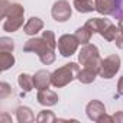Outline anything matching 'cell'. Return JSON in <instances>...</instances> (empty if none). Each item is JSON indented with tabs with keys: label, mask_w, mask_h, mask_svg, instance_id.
<instances>
[{
	"label": "cell",
	"mask_w": 123,
	"mask_h": 123,
	"mask_svg": "<svg viewBox=\"0 0 123 123\" xmlns=\"http://www.w3.org/2000/svg\"><path fill=\"white\" fill-rule=\"evenodd\" d=\"M23 15L25 7L19 3L7 5L6 10L2 13V18L6 19L3 23V31L6 32H16L23 26Z\"/></svg>",
	"instance_id": "6da1fadb"
},
{
	"label": "cell",
	"mask_w": 123,
	"mask_h": 123,
	"mask_svg": "<svg viewBox=\"0 0 123 123\" xmlns=\"http://www.w3.org/2000/svg\"><path fill=\"white\" fill-rule=\"evenodd\" d=\"M78 71H80V65L77 62H70V64H65L62 67H59L58 70H55L52 73V77H51L52 86L56 87V88L68 86L73 80L77 78Z\"/></svg>",
	"instance_id": "7a4b0ae2"
},
{
	"label": "cell",
	"mask_w": 123,
	"mask_h": 123,
	"mask_svg": "<svg viewBox=\"0 0 123 123\" xmlns=\"http://www.w3.org/2000/svg\"><path fill=\"white\" fill-rule=\"evenodd\" d=\"M78 62L81 65L91 68L96 73H98L100 65H101V58H100L98 48L93 43H86L81 48V51L78 52Z\"/></svg>",
	"instance_id": "3957f363"
},
{
	"label": "cell",
	"mask_w": 123,
	"mask_h": 123,
	"mask_svg": "<svg viewBox=\"0 0 123 123\" xmlns=\"http://www.w3.org/2000/svg\"><path fill=\"white\" fill-rule=\"evenodd\" d=\"M119 70H120V56L116 55V54H111L107 58L101 59V65H100V70H98V75L101 78L110 80V78H113L117 74Z\"/></svg>",
	"instance_id": "277c9868"
},
{
	"label": "cell",
	"mask_w": 123,
	"mask_h": 123,
	"mask_svg": "<svg viewBox=\"0 0 123 123\" xmlns=\"http://www.w3.org/2000/svg\"><path fill=\"white\" fill-rule=\"evenodd\" d=\"M78 45H80V42H78L75 35L65 33V35H62L58 39V51L65 58L74 55L77 52V49H78Z\"/></svg>",
	"instance_id": "5b68a950"
},
{
	"label": "cell",
	"mask_w": 123,
	"mask_h": 123,
	"mask_svg": "<svg viewBox=\"0 0 123 123\" xmlns=\"http://www.w3.org/2000/svg\"><path fill=\"white\" fill-rule=\"evenodd\" d=\"M23 51L25 52H35L38 56H41V55H43V54H46L49 51H55V49L45 41L43 36H41V38L35 36V38H31L29 41L25 42Z\"/></svg>",
	"instance_id": "8992f818"
},
{
	"label": "cell",
	"mask_w": 123,
	"mask_h": 123,
	"mask_svg": "<svg viewBox=\"0 0 123 123\" xmlns=\"http://www.w3.org/2000/svg\"><path fill=\"white\" fill-rule=\"evenodd\" d=\"M51 15L54 18V20L62 23V22H67L71 15H73V7L70 6V3L67 0H58L52 5V9H51Z\"/></svg>",
	"instance_id": "52a82bcc"
},
{
	"label": "cell",
	"mask_w": 123,
	"mask_h": 123,
	"mask_svg": "<svg viewBox=\"0 0 123 123\" xmlns=\"http://www.w3.org/2000/svg\"><path fill=\"white\" fill-rule=\"evenodd\" d=\"M86 113H87V116H88L90 120L97 122L106 113V107H104V104L100 100H91L86 106Z\"/></svg>",
	"instance_id": "ba28073f"
},
{
	"label": "cell",
	"mask_w": 123,
	"mask_h": 123,
	"mask_svg": "<svg viewBox=\"0 0 123 123\" xmlns=\"http://www.w3.org/2000/svg\"><path fill=\"white\" fill-rule=\"evenodd\" d=\"M36 98H38V103H39V104L46 106V107L55 106V104L58 103V100H59V98H58V94H56L55 91L49 90V88H42V90H39Z\"/></svg>",
	"instance_id": "9c48e42d"
},
{
	"label": "cell",
	"mask_w": 123,
	"mask_h": 123,
	"mask_svg": "<svg viewBox=\"0 0 123 123\" xmlns=\"http://www.w3.org/2000/svg\"><path fill=\"white\" fill-rule=\"evenodd\" d=\"M110 25H111V22L109 19H103V18H93L86 22V26L93 33H100V35H103Z\"/></svg>",
	"instance_id": "30bf717a"
},
{
	"label": "cell",
	"mask_w": 123,
	"mask_h": 123,
	"mask_svg": "<svg viewBox=\"0 0 123 123\" xmlns=\"http://www.w3.org/2000/svg\"><path fill=\"white\" fill-rule=\"evenodd\" d=\"M96 12L100 15H114L117 9V0H94Z\"/></svg>",
	"instance_id": "8fae6325"
},
{
	"label": "cell",
	"mask_w": 123,
	"mask_h": 123,
	"mask_svg": "<svg viewBox=\"0 0 123 123\" xmlns=\"http://www.w3.org/2000/svg\"><path fill=\"white\" fill-rule=\"evenodd\" d=\"M51 77H52V73H49L48 70H39V71H36L35 75H33V86H35V88H38V90L48 88L49 84H52Z\"/></svg>",
	"instance_id": "7c38bea8"
},
{
	"label": "cell",
	"mask_w": 123,
	"mask_h": 123,
	"mask_svg": "<svg viewBox=\"0 0 123 123\" xmlns=\"http://www.w3.org/2000/svg\"><path fill=\"white\" fill-rule=\"evenodd\" d=\"M42 29H43V20L39 19V18H36V16L31 18V19L25 23V26H23V32H25L26 35H29V36H35V35L39 33Z\"/></svg>",
	"instance_id": "4fadbf2b"
},
{
	"label": "cell",
	"mask_w": 123,
	"mask_h": 123,
	"mask_svg": "<svg viewBox=\"0 0 123 123\" xmlns=\"http://www.w3.org/2000/svg\"><path fill=\"white\" fill-rule=\"evenodd\" d=\"M16 120L19 123H31V122L35 120V114L29 107L20 106V107L16 109Z\"/></svg>",
	"instance_id": "5bb4252c"
},
{
	"label": "cell",
	"mask_w": 123,
	"mask_h": 123,
	"mask_svg": "<svg viewBox=\"0 0 123 123\" xmlns=\"http://www.w3.org/2000/svg\"><path fill=\"white\" fill-rule=\"evenodd\" d=\"M97 75H98V73H96V71L91 70V68L84 67L83 70L78 71L77 80H78L80 83H83V84H91V83H94V80H96Z\"/></svg>",
	"instance_id": "9a60e30c"
},
{
	"label": "cell",
	"mask_w": 123,
	"mask_h": 123,
	"mask_svg": "<svg viewBox=\"0 0 123 123\" xmlns=\"http://www.w3.org/2000/svg\"><path fill=\"white\" fill-rule=\"evenodd\" d=\"M73 6L78 13H90L96 10V5L93 3V0H74Z\"/></svg>",
	"instance_id": "2e32d148"
},
{
	"label": "cell",
	"mask_w": 123,
	"mask_h": 123,
	"mask_svg": "<svg viewBox=\"0 0 123 123\" xmlns=\"http://www.w3.org/2000/svg\"><path fill=\"white\" fill-rule=\"evenodd\" d=\"M13 65H15L13 54L7 52V51H2V52H0V70H2V71H7Z\"/></svg>",
	"instance_id": "e0dca14e"
},
{
	"label": "cell",
	"mask_w": 123,
	"mask_h": 123,
	"mask_svg": "<svg viewBox=\"0 0 123 123\" xmlns=\"http://www.w3.org/2000/svg\"><path fill=\"white\" fill-rule=\"evenodd\" d=\"M18 84L20 86V88L23 90V91H31L35 86H33V75H29V74H26V73H22V74H19V77H18Z\"/></svg>",
	"instance_id": "ac0fdd59"
},
{
	"label": "cell",
	"mask_w": 123,
	"mask_h": 123,
	"mask_svg": "<svg viewBox=\"0 0 123 123\" xmlns=\"http://www.w3.org/2000/svg\"><path fill=\"white\" fill-rule=\"evenodd\" d=\"M75 36H77V39H78V42H80V45H86V43H88L90 42V39H91V36H93V32L84 25V26H81V28H78L77 31H75V33H74Z\"/></svg>",
	"instance_id": "d6986e66"
},
{
	"label": "cell",
	"mask_w": 123,
	"mask_h": 123,
	"mask_svg": "<svg viewBox=\"0 0 123 123\" xmlns=\"http://www.w3.org/2000/svg\"><path fill=\"white\" fill-rule=\"evenodd\" d=\"M36 122L38 123H54L56 122V116L51 110H41L39 114L36 116Z\"/></svg>",
	"instance_id": "ffe728a7"
},
{
	"label": "cell",
	"mask_w": 123,
	"mask_h": 123,
	"mask_svg": "<svg viewBox=\"0 0 123 123\" xmlns=\"http://www.w3.org/2000/svg\"><path fill=\"white\" fill-rule=\"evenodd\" d=\"M119 32H120L119 26H116V25H113V23H111V25L106 29V32H104L101 36H103L106 41H110V42H111V41H114V39H116V36L119 35Z\"/></svg>",
	"instance_id": "44dd1931"
},
{
	"label": "cell",
	"mask_w": 123,
	"mask_h": 123,
	"mask_svg": "<svg viewBox=\"0 0 123 123\" xmlns=\"http://www.w3.org/2000/svg\"><path fill=\"white\" fill-rule=\"evenodd\" d=\"M15 49V43L12 38L7 36H2L0 38V51H7V52H13Z\"/></svg>",
	"instance_id": "7402d4cb"
},
{
	"label": "cell",
	"mask_w": 123,
	"mask_h": 123,
	"mask_svg": "<svg viewBox=\"0 0 123 123\" xmlns=\"http://www.w3.org/2000/svg\"><path fill=\"white\" fill-rule=\"evenodd\" d=\"M42 36L45 38V41L55 49L56 46H58V41H56V38H55V33L52 32V31H43V33H42Z\"/></svg>",
	"instance_id": "603a6c76"
},
{
	"label": "cell",
	"mask_w": 123,
	"mask_h": 123,
	"mask_svg": "<svg viewBox=\"0 0 123 123\" xmlns=\"http://www.w3.org/2000/svg\"><path fill=\"white\" fill-rule=\"evenodd\" d=\"M55 58H56L55 51H49V52H46V54H43V55H41V56H39L41 62H42V64H45V65L52 64L54 61H55Z\"/></svg>",
	"instance_id": "cb8c5ba5"
},
{
	"label": "cell",
	"mask_w": 123,
	"mask_h": 123,
	"mask_svg": "<svg viewBox=\"0 0 123 123\" xmlns=\"http://www.w3.org/2000/svg\"><path fill=\"white\" fill-rule=\"evenodd\" d=\"M12 93V87L7 83H0V98H6Z\"/></svg>",
	"instance_id": "d4e9b609"
},
{
	"label": "cell",
	"mask_w": 123,
	"mask_h": 123,
	"mask_svg": "<svg viewBox=\"0 0 123 123\" xmlns=\"http://www.w3.org/2000/svg\"><path fill=\"white\" fill-rule=\"evenodd\" d=\"M111 117H113V123H123V111L122 110L116 111Z\"/></svg>",
	"instance_id": "484cf974"
},
{
	"label": "cell",
	"mask_w": 123,
	"mask_h": 123,
	"mask_svg": "<svg viewBox=\"0 0 123 123\" xmlns=\"http://www.w3.org/2000/svg\"><path fill=\"white\" fill-rule=\"evenodd\" d=\"M114 43H116V46H117L119 49H123V32H122V31H120V32H119V35L116 36Z\"/></svg>",
	"instance_id": "4316f807"
},
{
	"label": "cell",
	"mask_w": 123,
	"mask_h": 123,
	"mask_svg": "<svg viewBox=\"0 0 123 123\" xmlns=\"http://www.w3.org/2000/svg\"><path fill=\"white\" fill-rule=\"evenodd\" d=\"M104 122H106V123H113V117H111V116H107V114L104 113V114L97 120V123H104Z\"/></svg>",
	"instance_id": "83f0119b"
},
{
	"label": "cell",
	"mask_w": 123,
	"mask_h": 123,
	"mask_svg": "<svg viewBox=\"0 0 123 123\" xmlns=\"http://www.w3.org/2000/svg\"><path fill=\"white\" fill-rule=\"evenodd\" d=\"M117 91H119V94H123V75L119 78V83H117Z\"/></svg>",
	"instance_id": "f1b7e54d"
},
{
	"label": "cell",
	"mask_w": 123,
	"mask_h": 123,
	"mask_svg": "<svg viewBox=\"0 0 123 123\" xmlns=\"http://www.w3.org/2000/svg\"><path fill=\"white\" fill-rule=\"evenodd\" d=\"M117 26H119V29L123 32V19H120V20H119V25H117Z\"/></svg>",
	"instance_id": "f546056e"
}]
</instances>
